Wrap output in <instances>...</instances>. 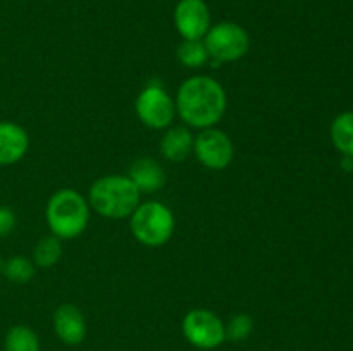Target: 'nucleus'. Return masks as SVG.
<instances>
[{
  "label": "nucleus",
  "mask_w": 353,
  "mask_h": 351,
  "mask_svg": "<svg viewBox=\"0 0 353 351\" xmlns=\"http://www.w3.org/2000/svg\"><path fill=\"white\" fill-rule=\"evenodd\" d=\"M193 151L200 164L212 171H221L231 164L234 155L233 141L224 131L216 127L202 129L193 140Z\"/></svg>",
  "instance_id": "6e6552de"
},
{
  "label": "nucleus",
  "mask_w": 353,
  "mask_h": 351,
  "mask_svg": "<svg viewBox=\"0 0 353 351\" xmlns=\"http://www.w3.org/2000/svg\"><path fill=\"white\" fill-rule=\"evenodd\" d=\"M30 138L24 127L10 120H0V165H12L26 155Z\"/></svg>",
  "instance_id": "9b49d317"
},
{
  "label": "nucleus",
  "mask_w": 353,
  "mask_h": 351,
  "mask_svg": "<svg viewBox=\"0 0 353 351\" xmlns=\"http://www.w3.org/2000/svg\"><path fill=\"white\" fill-rule=\"evenodd\" d=\"M128 178L134 182L140 193H155L165 182V172L154 158H140L130 167Z\"/></svg>",
  "instance_id": "f8f14e48"
},
{
  "label": "nucleus",
  "mask_w": 353,
  "mask_h": 351,
  "mask_svg": "<svg viewBox=\"0 0 353 351\" xmlns=\"http://www.w3.org/2000/svg\"><path fill=\"white\" fill-rule=\"evenodd\" d=\"M193 150V136L183 126L171 127L161 140V153L169 162H183Z\"/></svg>",
  "instance_id": "ddd939ff"
},
{
  "label": "nucleus",
  "mask_w": 353,
  "mask_h": 351,
  "mask_svg": "<svg viewBox=\"0 0 353 351\" xmlns=\"http://www.w3.org/2000/svg\"><path fill=\"white\" fill-rule=\"evenodd\" d=\"M2 265H3V262H2V258H0V274H2Z\"/></svg>",
  "instance_id": "412c9836"
},
{
  "label": "nucleus",
  "mask_w": 353,
  "mask_h": 351,
  "mask_svg": "<svg viewBox=\"0 0 353 351\" xmlns=\"http://www.w3.org/2000/svg\"><path fill=\"white\" fill-rule=\"evenodd\" d=\"M203 45L209 61L214 67H219L223 62H234L243 57L250 48V38L240 24L223 21L209 28L203 36Z\"/></svg>",
  "instance_id": "39448f33"
},
{
  "label": "nucleus",
  "mask_w": 353,
  "mask_h": 351,
  "mask_svg": "<svg viewBox=\"0 0 353 351\" xmlns=\"http://www.w3.org/2000/svg\"><path fill=\"white\" fill-rule=\"evenodd\" d=\"M88 205L107 219H126L140 205V191L128 176H103L90 188Z\"/></svg>",
  "instance_id": "f03ea898"
},
{
  "label": "nucleus",
  "mask_w": 353,
  "mask_h": 351,
  "mask_svg": "<svg viewBox=\"0 0 353 351\" xmlns=\"http://www.w3.org/2000/svg\"><path fill=\"white\" fill-rule=\"evenodd\" d=\"M130 219L131 233L145 246H162L174 233V215L161 202L140 203Z\"/></svg>",
  "instance_id": "20e7f679"
},
{
  "label": "nucleus",
  "mask_w": 353,
  "mask_h": 351,
  "mask_svg": "<svg viewBox=\"0 0 353 351\" xmlns=\"http://www.w3.org/2000/svg\"><path fill=\"white\" fill-rule=\"evenodd\" d=\"M138 117L152 129H164L176 116V103L168 92L159 85H148L137 98Z\"/></svg>",
  "instance_id": "0eeeda50"
},
{
  "label": "nucleus",
  "mask_w": 353,
  "mask_h": 351,
  "mask_svg": "<svg viewBox=\"0 0 353 351\" xmlns=\"http://www.w3.org/2000/svg\"><path fill=\"white\" fill-rule=\"evenodd\" d=\"M16 215L7 206H0V237H6L16 229Z\"/></svg>",
  "instance_id": "aec40b11"
},
{
  "label": "nucleus",
  "mask_w": 353,
  "mask_h": 351,
  "mask_svg": "<svg viewBox=\"0 0 353 351\" xmlns=\"http://www.w3.org/2000/svg\"><path fill=\"white\" fill-rule=\"evenodd\" d=\"M3 348L6 351H40V339L30 327L14 326L7 330Z\"/></svg>",
  "instance_id": "2eb2a0df"
},
{
  "label": "nucleus",
  "mask_w": 353,
  "mask_h": 351,
  "mask_svg": "<svg viewBox=\"0 0 353 351\" xmlns=\"http://www.w3.org/2000/svg\"><path fill=\"white\" fill-rule=\"evenodd\" d=\"M176 112L190 127H214L226 112V92L210 76L186 79L176 95Z\"/></svg>",
  "instance_id": "f257e3e1"
},
{
  "label": "nucleus",
  "mask_w": 353,
  "mask_h": 351,
  "mask_svg": "<svg viewBox=\"0 0 353 351\" xmlns=\"http://www.w3.org/2000/svg\"><path fill=\"white\" fill-rule=\"evenodd\" d=\"M62 257V243L57 236H47L38 241L33 250V264L41 268H48Z\"/></svg>",
  "instance_id": "dca6fc26"
},
{
  "label": "nucleus",
  "mask_w": 353,
  "mask_h": 351,
  "mask_svg": "<svg viewBox=\"0 0 353 351\" xmlns=\"http://www.w3.org/2000/svg\"><path fill=\"white\" fill-rule=\"evenodd\" d=\"M174 26L183 40H203L210 24V10L203 0H179L174 9Z\"/></svg>",
  "instance_id": "1a4fd4ad"
},
{
  "label": "nucleus",
  "mask_w": 353,
  "mask_h": 351,
  "mask_svg": "<svg viewBox=\"0 0 353 351\" xmlns=\"http://www.w3.org/2000/svg\"><path fill=\"white\" fill-rule=\"evenodd\" d=\"M331 140L347 157H353V112H343L331 124Z\"/></svg>",
  "instance_id": "4468645a"
},
{
  "label": "nucleus",
  "mask_w": 353,
  "mask_h": 351,
  "mask_svg": "<svg viewBox=\"0 0 353 351\" xmlns=\"http://www.w3.org/2000/svg\"><path fill=\"white\" fill-rule=\"evenodd\" d=\"M178 58L185 67H202L209 61L203 40H183L178 48Z\"/></svg>",
  "instance_id": "a211bd4d"
},
{
  "label": "nucleus",
  "mask_w": 353,
  "mask_h": 351,
  "mask_svg": "<svg viewBox=\"0 0 353 351\" xmlns=\"http://www.w3.org/2000/svg\"><path fill=\"white\" fill-rule=\"evenodd\" d=\"M2 274L14 284H26L33 279L34 264L23 255H16L2 265Z\"/></svg>",
  "instance_id": "f3484780"
},
{
  "label": "nucleus",
  "mask_w": 353,
  "mask_h": 351,
  "mask_svg": "<svg viewBox=\"0 0 353 351\" xmlns=\"http://www.w3.org/2000/svg\"><path fill=\"white\" fill-rule=\"evenodd\" d=\"M183 334L200 350H212L226 339L223 320L205 308H195L186 313L183 319Z\"/></svg>",
  "instance_id": "423d86ee"
},
{
  "label": "nucleus",
  "mask_w": 353,
  "mask_h": 351,
  "mask_svg": "<svg viewBox=\"0 0 353 351\" xmlns=\"http://www.w3.org/2000/svg\"><path fill=\"white\" fill-rule=\"evenodd\" d=\"M54 329L59 339L69 346H76L86 336V320L81 310L74 305H61L54 313Z\"/></svg>",
  "instance_id": "9d476101"
},
{
  "label": "nucleus",
  "mask_w": 353,
  "mask_h": 351,
  "mask_svg": "<svg viewBox=\"0 0 353 351\" xmlns=\"http://www.w3.org/2000/svg\"><path fill=\"white\" fill-rule=\"evenodd\" d=\"M252 329H254V320L247 313H240V315L233 317L228 326H224V332H226V339L230 341H243L250 336Z\"/></svg>",
  "instance_id": "6ab92c4d"
},
{
  "label": "nucleus",
  "mask_w": 353,
  "mask_h": 351,
  "mask_svg": "<svg viewBox=\"0 0 353 351\" xmlns=\"http://www.w3.org/2000/svg\"><path fill=\"white\" fill-rule=\"evenodd\" d=\"M45 217L54 236L59 240H74L88 226L90 205L74 189H59L48 200Z\"/></svg>",
  "instance_id": "7ed1b4c3"
}]
</instances>
